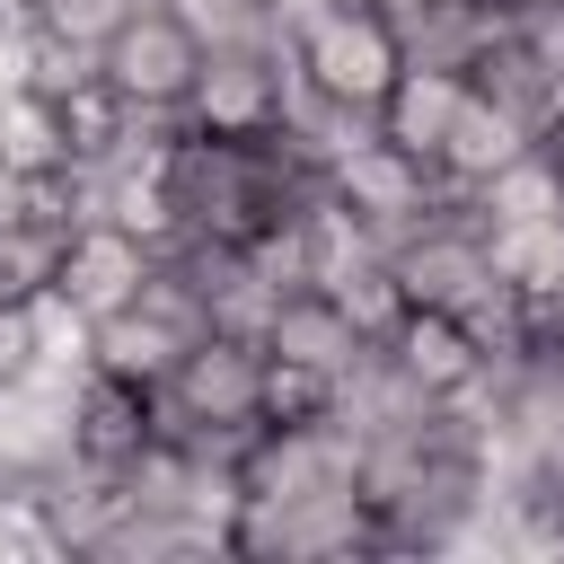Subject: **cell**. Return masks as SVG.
<instances>
[{
  "label": "cell",
  "mask_w": 564,
  "mask_h": 564,
  "mask_svg": "<svg viewBox=\"0 0 564 564\" xmlns=\"http://www.w3.org/2000/svg\"><path fill=\"white\" fill-rule=\"evenodd\" d=\"M35 9V26H70V35H106L132 0H26Z\"/></svg>",
  "instance_id": "17"
},
{
  "label": "cell",
  "mask_w": 564,
  "mask_h": 564,
  "mask_svg": "<svg viewBox=\"0 0 564 564\" xmlns=\"http://www.w3.org/2000/svg\"><path fill=\"white\" fill-rule=\"evenodd\" d=\"M467 88H476L485 106H502V115H511L529 141H538V132L564 115V79H555V70H538V53H529L511 26H494V35L476 44V62H467Z\"/></svg>",
  "instance_id": "9"
},
{
  "label": "cell",
  "mask_w": 564,
  "mask_h": 564,
  "mask_svg": "<svg viewBox=\"0 0 564 564\" xmlns=\"http://www.w3.org/2000/svg\"><path fill=\"white\" fill-rule=\"evenodd\" d=\"M388 18H397L405 62H441V70H467L476 44L502 26V18H485L476 0H388Z\"/></svg>",
  "instance_id": "13"
},
{
  "label": "cell",
  "mask_w": 564,
  "mask_h": 564,
  "mask_svg": "<svg viewBox=\"0 0 564 564\" xmlns=\"http://www.w3.org/2000/svg\"><path fill=\"white\" fill-rule=\"evenodd\" d=\"M203 70V26L176 0H132L106 35H97V79L132 106V115H185Z\"/></svg>",
  "instance_id": "3"
},
{
  "label": "cell",
  "mask_w": 564,
  "mask_h": 564,
  "mask_svg": "<svg viewBox=\"0 0 564 564\" xmlns=\"http://www.w3.org/2000/svg\"><path fill=\"white\" fill-rule=\"evenodd\" d=\"M62 238H70L62 220H9V229H0V308H26V300L53 291Z\"/></svg>",
  "instance_id": "15"
},
{
  "label": "cell",
  "mask_w": 564,
  "mask_h": 564,
  "mask_svg": "<svg viewBox=\"0 0 564 564\" xmlns=\"http://www.w3.org/2000/svg\"><path fill=\"white\" fill-rule=\"evenodd\" d=\"M18 88L62 106L79 88H97V35H70V26H26L18 35Z\"/></svg>",
  "instance_id": "14"
},
{
  "label": "cell",
  "mask_w": 564,
  "mask_h": 564,
  "mask_svg": "<svg viewBox=\"0 0 564 564\" xmlns=\"http://www.w3.org/2000/svg\"><path fill=\"white\" fill-rule=\"evenodd\" d=\"M388 352H397V370H405L423 397H467V388L485 379V352H476V335H467L449 308H405V317L388 326Z\"/></svg>",
  "instance_id": "10"
},
{
  "label": "cell",
  "mask_w": 564,
  "mask_h": 564,
  "mask_svg": "<svg viewBox=\"0 0 564 564\" xmlns=\"http://www.w3.org/2000/svg\"><path fill=\"white\" fill-rule=\"evenodd\" d=\"M256 344H264L282 370H308V379H326V388H335V379L361 361V344H370V335L352 326V308H344L335 291H317V282H308V291H282V300H273V317H264V335H256Z\"/></svg>",
  "instance_id": "7"
},
{
  "label": "cell",
  "mask_w": 564,
  "mask_h": 564,
  "mask_svg": "<svg viewBox=\"0 0 564 564\" xmlns=\"http://www.w3.org/2000/svg\"><path fill=\"white\" fill-rule=\"evenodd\" d=\"M229 555H264V564H335V555H379V529H370L361 485L273 494V502H238V520H229Z\"/></svg>",
  "instance_id": "4"
},
{
  "label": "cell",
  "mask_w": 564,
  "mask_h": 564,
  "mask_svg": "<svg viewBox=\"0 0 564 564\" xmlns=\"http://www.w3.org/2000/svg\"><path fill=\"white\" fill-rule=\"evenodd\" d=\"M476 9H485V18H511V9H520V0H476Z\"/></svg>",
  "instance_id": "20"
},
{
  "label": "cell",
  "mask_w": 564,
  "mask_h": 564,
  "mask_svg": "<svg viewBox=\"0 0 564 564\" xmlns=\"http://www.w3.org/2000/svg\"><path fill=\"white\" fill-rule=\"evenodd\" d=\"M35 370V308H0V388Z\"/></svg>",
  "instance_id": "18"
},
{
  "label": "cell",
  "mask_w": 564,
  "mask_h": 564,
  "mask_svg": "<svg viewBox=\"0 0 564 564\" xmlns=\"http://www.w3.org/2000/svg\"><path fill=\"white\" fill-rule=\"evenodd\" d=\"M458 97H467V70L405 62V70H397V88L379 97V141H397L405 159H423V167H432V150H441V132H449Z\"/></svg>",
  "instance_id": "11"
},
{
  "label": "cell",
  "mask_w": 564,
  "mask_h": 564,
  "mask_svg": "<svg viewBox=\"0 0 564 564\" xmlns=\"http://www.w3.org/2000/svg\"><path fill=\"white\" fill-rule=\"evenodd\" d=\"M397 70H405V44H397V18L379 0H326L308 26H291V79L335 97V106L379 115Z\"/></svg>",
  "instance_id": "2"
},
{
  "label": "cell",
  "mask_w": 564,
  "mask_h": 564,
  "mask_svg": "<svg viewBox=\"0 0 564 564\" xmlns=\"http://www.w3.org/2000/svg\"><path fill=\"white\" fill-rule=\"evenodd\" d=\"M520 150H529V132H520L502 106H485V97L467 88V97H458V115H449V132H441V150H432V176H449V185H467V194H476V185H485L494 167H511Z\"/></svg>",
  "instance_id": "12"
},
{
  "label": "cell",
  "mask_w": 564,
  "mask_h": 564,
  "mask_svg": "<svg viewBox=\"0 0 564 564\" xmlns=\"http://www.w3.org/2000/svg\"><path fill=\"white\" fill-rule=\"evenodd\" d=\"M282 88H291V35L282 26L212 35L203 70H194V97H185V123H203V132H264L282 115Z\"/></svg>",
  "instance_id": "5"
},
{
  "label": "cell",
  "mask_w": 564,
  "mask_h": 564,
  "mask_svg": "<svg viewBox=\"0 0 564 564\" xmlns=\"http://www.w3.org/2000/svg\"><path fill=\"white\" fill-rule=\"evenodd\" d=\"M502 26L538 53V70H555V79H564V0H520Z\"/></svg>",
  "instance_id": "16"
},
{
  "label": "cell",
  "mask_w": 564,
  "mask_h": 564,
  "mask_svg": "<svg viewBox=\"0 0 564 564\" xmlns=\"http://www.w3.org/2000/svg\"><path fill=\"white\" fill-rule=\"evenodd\" d=\"M150 441H159L150 388H132V379H115V370H88L79 397H70V449H79L97 476H123Z\"/></svg>",
  "instance_id": "8"
},
{
  "label": "cell",
  "mask_w": 564,
  "mask_h": 564,
  "mask_svg": "<svg viewBox=\"0 0 564 564\" xmlns=\"http://www.w3.org/2000/svg\"><path fill=\"white\" fill-rule=\"evenodd\" d=\"M150 414H159L167 449L238 467V449L264 432V344L238 326H203L185 344V361L150 388Z\"/></svg>",
  "instance_id": "1"
},
{
  "label": "cell",
  "mask_w": 564,
  "mask_h": 564,
  "mask_svg": "<svg viewBox=\"0 0 564 564\" xmlns=\"http://www.w3.org/2000/svg\"><path fill=\"white\" fill-rule=\"evenodd\" d=\"M9 220H35V167L0 150V229H9Z\"/></svg>",
  "instance_id": "19"
},
{
  "label": "cell",
  "mask_w": 564,
  "mask_h": 564,
  "mask_svg": "<svg viewBox=\"0 0 564 564\" xmlns=\"http://www.w3.org/2000/svg\"><path fill=\"white\" fill-rule=\"evenodd\" d=\"M150 264H159V247H150L132 220H79V229L62 238V273H53V291L97 326V317H115L123 300H141Z\"/></svg>",
  "instance_id": "6"
}]
</instances>
